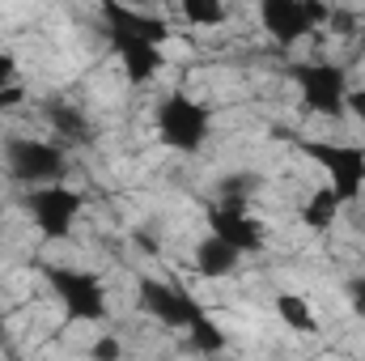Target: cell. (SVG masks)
I'll list each match as a JSON object with an SVG mask.
<instances>
[{
    "label": "cell",
    "instance_id": "1",
    "mask_svg": "<svg viewBox=\"0 0 365 361\" xmlns=\"http://www.w3.org/2000/svg\"><path fill=\"white\" fill-rule=\"evenodd\" d=\"M102 21H106V43L123 64V77L132 86H149L166 68V39H170L166 17L128 4H102Z\"/></svg>",
    "mask_w": 365,
    "mask_h": 361
},
{
    "label": "cell",
    "instance_id": "2",
    "mask_svg": "<svg viewBox=\"0 0 365 361\" xmlns=\"http://www.w3.org/2000/svg\"><path fill=\"white\" fill-rule=\"evenodd\" d=\"M212 119H217V111L191 93H166L153 111L158 141L175 153H200L212 136Z\"/></svg>",
    "mask_w": 365,
    "mask_h": 361
},
{
    "label": "cell",
    "instance_id": "3",
    "mask_svg": "<svg viewBox=\"0 0 365 361\" xmlns=\"http://www.w3.org/2000/svg\"><path fill=\"white\" fill-rule=\"evenodd\" d=\"M284 73L293 77L306 115H323V119H344L349 115V73L340 64L302 60V64H289Z\"/></svg>",
    "mask_w": 365,
    "mask_h": 361
},
{
    "label": "cell",
    "instance_id": "4",
    "mask_svg": "<svg viewBox=\"0 0 365 361\" xmlns=\"http://www.w3.org/2000/svg\"><path fill=\"white\" fill-rule=\"evenodd\" d=\"M297 149L319 162L327 171V187L336 191L340 204H353L361 200L365 191V145L353 141H314V136H297Z\"/></svg>",
    "mask_w": 365,
    "mask_h": 361
},
{
    "label": "cell",
    "instance_id": "5",
    "mask_svg": "<svg viewBox=\"0 0 365 361\" xmlns=\"http://www.w3.org/2000/svg\"><path fill=\"white\" fill-rule=\"evenodd\" d=\"M56 302L64 306V319L73 323H106L110 319V302H106V285L98 272L68 268V264H51L43 272Z\"/></svg>",
    "mask_w": 365,
    "mask_h": 361
},
{
    "label": "cell",
    "instance_id": "6",
    "mask_svg": "<svg viewBox=\"0 0 365 361\" xmlns=\"http://www.w3.org/2000/svg\"><path fill=\"white\" fill-rule=\"evenodd\" d=\"M4 171L9 179L26 183L30 191L34 187H51V183H64L68 175V158L56 141H38V136H9L4 141Z\"/></svg>",
    "mask_w": 365,
    "mask_h": 361
},
{
    "label": "cell",
    "instance_id": "7",
    "mask_svg": "<svg viewBox=\"0 0 365 361\" xmlns=\"http://www.w3.org/2000/svg\"><path fill=\"white\" fill-rule=\"evenodd\" d=\"M136 306H140L149 319H158L162 327H175V332H191V327L208 315L187 289L170 285V280H158V276H140V280H136Z\"/></svg>",
    "mask_w": 365,
    "mask_h": 361
},
{
    "label": "cell",
    "instance_id": "8",
    "mask_svg": "<svg viewBox=\"0 0 365 361\" xmlns=\"http://www.w3.org/2000/svg\"><path fill=\"white\" fill-rule=\"evenodd\" d=\"M81 191L64 187V183H51V187H34L26 191V213L34 221V230L43 238H68L77 230V217H81Z\"/></svg>",
    "mask_w": 365,
    "mask_h": 361
},
{
    "label": "cell",
    "instance_id": "9",
    "mask_svg": "<svg viewBox=\"0 0 365 361\" xmlns=\"http://www.w3.org/2000/svg\"><path fill=\"white\" fill-rule=\"evenodd\" d=\"M259 21H264V30L276 43L289 47V43L314 34L319 26H327L331 21V4H319V0H264L259 4Z\"/></svg>",
    "mask_w": 365,
    "mask_h": 361
},
{
    "label": "cell",
    "instance_id": "10",
    "mask_svg": "<svg viewBox=\"0 0 365 361\" xmlns=\"http://www.w3.org/2000/svg\"><path fill=\"white\" fill-rule=\"evenodd\" d=\"M204 217H208V234L221 238V243H230V247L242 251V255H259V251L268 247L264 221H259L247 204H238V200H217V204H208Z\"/></svg>",
    "mask_w": 365,
    "mask_h": 361
},
{
    "label": "cell",
    "instance_id": "11",
    "mask_svg": "<svg viewBox=\"0 0 365 361\" xmlns=\"http://www.w3.org/2000/svg\"><path fill=\"white\" fill-rule=\"evenodd\" d=\"M43 119H47V128H51L60 141H68V145H90V141H93L90 115H86L77 102L47 98V102H43Z\"/></svg>",
    "mask_w": 365,
    "mask_h": 361
},
{
    "label": "cell",
    "instance_id": "12",
    "mask_svg": "<svg viewBox=\"0 0 365 361\" xmlns=\"http://www.w3.org/2000/svg\"><path fill=\"white\" fill-rule=\"evenodd\" d=\"M238 264H242V251H234L230 243H221V238H212V234H204V238L195 243V272H200V276L221 280V276H234Z\"/></svg>",
    "mask_w": 365,
    "mask_h": 361
},
{
    "label": "cell",
    "instance_id": "13",
    "mask_svg": "<svg viewBox=\"0 0 365 361\" xmlns=\"http://www.w3.org/2000/svg\"><path fill=\"white\" fill-rule=\"evenodd\" d=\"M340 200H336V191L331 187H319V191H310L306 195V204H302V225L306 230H331L336 225V217H340Z\"/></svg>",
    "mask_w": 365,
    "mask_h": 361
},
{
    "label": "cell",
    "instance_id": "14",
    "mask_svg": "<svg viewBox=\"0 0 365 361\" xmlns=\"http://www.w3.org/2000/svg\"><path fill=\"white\" fill-rule=\"evenodd\" d=\"M272 306H276V319H280L289 332H302V336H310V332L319 327V319H314V310H310V302H306L302 293H276Z\"/></svg>",
    "mask_w": 365,
    "mask_h": 361
},
{
    "label": "cell",
    "instance_id": "15",
    "mask_svg": "<svg viewBox=\"0 0 365 361\" xmlns=\"http://www.w3.org/2000/svg\"><path fill=\"white\" fill-rule=\"evenodd\" d=\"M187 340H191V349H195V353H204V361H208V357H221V353H225V345H230V336H225V332H221L208 315H204V319L187 332Z\"/></svg>",
    "mask_w": 365,
    "mask_h": 361
},
{
    "label": "cell",
    "instance_id": "16",
    "mask_svg": "<svg viewBox=\"0 0 365 361\" xmlns=\"http://www.w3.org/2000/svg\"><path fill=\"white\" fill-rule=\"evenodd\" d=\"M264 187L259 175H251V171H242V175H225V179L217 183V200H238V204H251V195Z\"/></svg>",
    "mask_w": 365,
    "mask_h": 361
},
{
    "label": "cell",
    "instance_id": "17",
    "mask_svg": "<svg viewBox=\"0 0 365 361\" xmlns=\"http://www.w3.org/2000/svg\"><path fill=\"white\" fill-rule=\"evenodd\" d=\"M225 17H230V9L217 0H182V21H191V26H221Z\"/></svg>",
    "mask_w": 365,
    "mask_h": 361
},
{
    "label": "cell",
    "instance_id": "18",
    "mask_svg": "<svg viewBox=\"0 0 365 361\" xmlns=\"http://www.w3.org/2000/svg\"><path fill=\"white\" fill-rule=\"evenodd\" d=\"M90 357L93 361H119L123 357V345H119L115 336H98V340L90 345Z\"/></svg>",
    "mask_w": 365,
    "mask_h": 361
},
{
    "label": "cell",
    "instance_id": "19",
    "mask_svg": "<svg viewBox=\"0 0 365 361\" xmlns=\"http://www.w3.org/2000/svg\"><path fill=\"white\" fill-rule=\"evenodd\" d=\"M349 302H353V315H357V319H365V272L349 280Z\"/></svg>",
    "mask_w": 365,
    "mask_h": 361
},
{
    "label": "cell",
    "instance_id": "20",
    "mask_svg": "<svg viewBox=\"0 0 365 361\" xmlns=\"http://www.w3.org/2000/svg\"><path fill=\"white\" fill-rule=\"evenodd\" d=\"M9 86H21L17 81V56L0 51V90H9Z\"/></svg>",
    "mask_w": 365,
    "mask_h": 361
},
{
    "label": "cell",
    "instance_id": "21",
    "mask_svg": "<svg viewBox=\"0 0 365 361\" xmlns=\"http://www.w3.org/2000/svg\"><path fill=\"white\" fill-rule=\"evenodd\" d=\"M26 102V86H9V90H0V115L4 111H17Z\"/></svg>",
    "mask_w": 365,
    "mask_h": 361
},
{
    "label": "cell",
    "instance_id": "22",
    "mask_svg": "<svg viewBox=\"0 0 365 361\" xmlns=\"http://www.w3.org/2000/svg\"><path fill=\"white\" fill-rule=\"evenodd\" d=\"M349 115L365 123V86H349Z\"/></svg>",
    "mask_w": 365,
    "mask_h": 361
},
{
    "label": "cell",
    "instance_id": "23",
    "mask_svg": "<svg viewBox=\"0 0 365 361\" xmlns=\"http://www.w3.org/2000/svg\"><path fill=\"white\" fill-rule=\"evenodd\" d=\"M208 361H234V357H225V353H221V357H208Z\"/></svg>",
    "mask_w": 365,
    "mask_h": 361
},
{
    "label": "cell",
    "instance_id": "24",
    "mask_svg": "<svg viewBox=\"0 0 365 361\" xmlns=\"http://www.w3.org/2000/svg\"><path fill=\"white\" fill-rule=\"evenodd\" d=\"M0 340H4V319H0Z\"/></svg>",
    "mask_w": 365,
    "mask_h": 361
}]
</instances>
